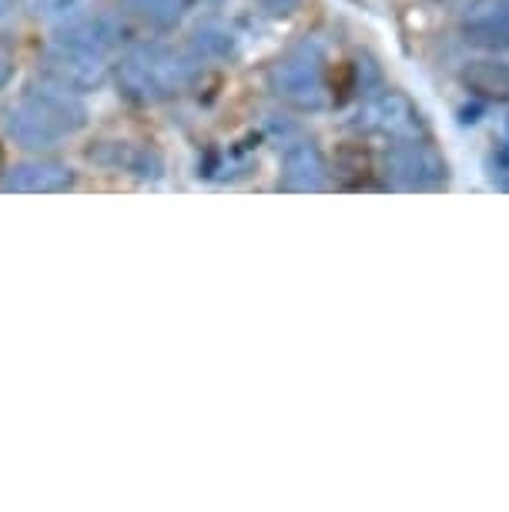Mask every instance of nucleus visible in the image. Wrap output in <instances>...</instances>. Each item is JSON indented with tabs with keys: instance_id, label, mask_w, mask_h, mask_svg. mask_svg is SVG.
Instances as JSON below:
<instances>
[{
	"instance_id": "obj_9",
	"label": "nucleus",
	"mask_w": 509,
	"mask_h": 512,
	"mask_svg": "<svg viewBox=\"0 0 509 512\" xmlns=\"http://www.w3.org/2000/svg\"><path fill=\"white\" fill-rule=\"evenodd\" d=\"M329 185V164L315 141H295L282 154V188L288 191H322Z\"/></svg>"
},
{
	"instance_id": "obj_5",
	"label": "nucleus",
	"mask_w": 509,
	"mask_h": 512,
	"mask_svg": "<svg viewBox=\"0 0 509 512\" xmlns=\"http://www.w3.org/2000/svg\"><path fill=\"white\" fill-rule=\"evenodd\" d=\"M386 171L399 188L409 191H429L446 185L449 171L439 151H432L429 144L419 138H402L389 148L386 154Z\"/></svg>"
},
{
	"instance_id": "obj_17",
	"label": "nucleus",
	"mask_w": 509,
	"mask_h": 512,
	"mask_svg": "<svg viewBox=\"0 0 509 512\" xmlns=\"http://www.w3.org/2000/svg\"><path fill=\"white\" fill-rule=\"evenodd\" d=\"M208 4H225V0H208Z\"/></svg>"
},
{
	"instance_id": "obj_4",
	"label": "nucleus",
	"mask_w": 509,
	"mask_h": 512,
	"mask_svg": "<svg viewBox=\"0 0 509 512\" xmlns=\"http://www.w3.org/2000/svg\"><path fill=\"white\" fill-rule=\"evenodd\" d=\"M268 84L282 101L295 108H322L329 101V81H325V54L319 44H302L288 51L282 61L272 67Z\"/></svg>"
},
{
	"instance_id": "obj_8",
	"label": "nucleus",
	"mask_w": 509,
	"mask_h": 512,
	"mask_svg": "<svg viewBox=\"0 0 509 512\" xmlns=\"http://www.w3.org/2000/svg\"><path fill=\"white\" fill-rule=\"evenodd\" d=\"M463 37L486 51H509V0H473L463 14Z\"/></svg>"
},
{
	"instance_id": "obj_15",
	"label": "nucleus",
	"mask_w": 509,
	"mask_h": 512,
	"mask_svg": "<svg viewBox=\"0 0 509 512\" xmlns=\"http://www.w3.org/2000/svg\"><path fill=\"white\" fill-rule=\"evenodd\" d=\"M14 11V0H0V17H7Z\"/></svg>"
},
{
	"instance_id": "obj_10",
	"label": "nucleus",
	"mask_w": 509,
	"mask_h": 512,
	"mask_svg": "<svg viewBox=\"0 0 509 512\" xmlns=\"http://www.w3.org/2000/svg\"><path fill=\"white\" fill-rule=\"evenodd\" d=\"M27 11L51 27H67L91 17L94 0H27Z\"/></svg>"
},
{
	"instance_id": "obj_12",
	"label": "nucleus",
	"mask_w": 509,
	"mask_h": 512,
	"mask_svg": "<svg viewBox=\"0 0 509 512\" xmlns=\"http://www.w3.org/2000/svg\"><path fill=\"white\" fill-rule=\"evenodd\" d=\"M191 51H195L198 61L201 57L218 61V57L235 54V34L222 24H201L195 27V34H191Z\"/></svg>"
},
{
	"instance_id": "obj_18",
	"label": "nucleus",
	"mask_w": 509,
	"mask_h": 512,
	"mask_svg": "<svg viewBox=\"0 0 509 512\" xmlns=\"http://www.w3.org/2000/svg\"><path fill=\"white\" fill-rule=\"evenodd\" d=\"M506 138H509V121H506Z\"/></svg>"
},
{
	"instance_id": "obj_14",
	"label": "nucleus",
	"mask_w": 509,
	"mask_h": 512,
	"mask_svg": "<svg viewBox=\"0 0 509 512\" xmlns=\"http://www.w3.org/2000/svg\"><path fill=\"white\" fill-rule=\"evenodd\" d=\"M7 81H11V61H7V57L0 54V91H4Z\"/></svg>"
},
{
	"instance_id": "obj_2",
	"label": "nucleus",
	"mask_w": 509,
	"mask_h": 512,
	"mask_svg": "<svg viewBox=\"0 0 509 512\" xmlns=\"http://www.w3.org/2000/svg\"><path fill=\"white\" fill-rule=\"evenodd\" d=\"M84 124H88V108L78 98V91L57 84L54 77L31 84L4 118L7 134L31 151L57 148L61 141L74 138Z\"/></svg>"
},
{
	"instance_id": "obj_6",
	"label": "nucleus",
	"mask_w": 509,
	"mask_h": 512,
	"mask_svg": "<svg viewBox=\"0 0 509 512\" xmlns=\"http://www.w3.org/2000/svg\"><path fill=\"white\" fill-rule=\"evenodd\" d=\"M359 118H362V124H366L369 131L386 134V138H392V141L419 138V134H422L419 108L399 91H382V94H376V98H369Z\"/></svg>"
},
{
	"instance_id": "obj_7",
	"label": "nucleus",
	"mask_w": 509,
	"mask_h": 512,
	"mask_svg": "<svg viewBox=\"0 0 509 512\" xmlns=\"http://www.w3.org/2000/svg\"><path fill=\"white\" fill-rule=\"evenodd\" d=\"M0 188L14 191V195H61V191L74 188V168L54 158L24 161L17 168L4 171Z\"/></svg>"
},
{
	"instance_id": "obj_3",
	"label": "nucleus",
	"mask_w": 509,
	"mask_h": 512,
	"mask_svg": "<svg viewBox=\"0 0 509 512\" xmlns=\"http://www.w3.org/2000/svg\"><path fill=\"white\" fill-rule=\"evenodd\" d=\"M114 77H118L124 98L138 104H158L195 84L198 57L171 44H134L118 57Z\"/></svg>"
},
{
	"instance_id": "obj_13",
	"label": "nucleus",
	"mask_w": 509,
	"mask_h": 512,
	"mask_svg": "<svg viewBox=\"0 0 509 512\" xmlns=\"http://www.w3.org/2000/svg\"><path fill=\"white\" fill-rule=\"evenodd\" d=\"M262 4L268 7V11H272V14H295V11H299V4H302V0H262Z\"/></svg>"
},
{
	"instance_id": "obj_16",
	"label": "nucleus",
	"mask_w": 509,
	"mask_h": 512,
	"mask_svg": "<svg viewBox=\"0 0 509 512\" xmlns=\"http://www.w3.org/2000/svg\"><path fill=\"white\" fill-rule=\"evenodd\" d=\"M0 175H4V148H0Z\"/></svg>"
},
{
	"instance_id": "obj_1",
	"label": "nucleus",
	"mask_w": 509,
	"mask_h": 512,
	"mask_svg": "<svg viewBox=\"0 0 509 512\" xmlns=\"http://www.w3.org/2000/svg\"><path fill=\"white\" fill-rule=\"evenodd\" d=\"M118 27L108 17H84L78 24H67L47 44L44 64L47 77L71 91H98L111 74L114 51H118Z\"/></svg>"
},
{
	"instance_id": "obj_11",
	"label": "nucleus",
	"mask_w": 509,
	"mask_h": 512,
	"mask_svg": "<svg viewBox=\"0 0 509 512\" xmlns=\"http://www.w3.org/2000/svg\"><path fill=\"white\" fill-rule=\"evenodd\" d=\"M121 4L134 17H141L144 24L158 27V31H168L185 17V0H121Z\"/></svg>"
}]
</instances>
